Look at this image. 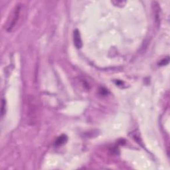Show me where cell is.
Instances as JSON below:
<instances>
[{
  "label": "cell",
  "mask_w": 170,
  "mask_h": 170,
  "mask_svg": "<svg viewBox=\"0 0 170 170\" xmlns=\"http://www.w3.org/2000/svg\"><path fill=\"white\" fill-rule=\"evenodd\" d=\"M38 114V106L33 96H29L27 100V116L29 122L33 125L36 122Z\"/></svg>",
  "instance_id": "cell-1"
},
{
  "label": "cell",
  "mask_w": 170,
  "mask_h": 170,
  "mask_svg": "<svg viewBox=\"0 0 170 170\" xmlns=\"http://www.w3.org/2000/svg\"><path fill=\"white\" fill-rule=\"evenodd\" d=\"M21 10V6L18 4L13 9L10 16L8 19V25H7V31L11 32L15 27L16 23L20 17V13Z\"/></svg>",
  "instance_id": "cell-2"
},
{
  "label": "cell",
  "mask_w": 170,
  "mask_h": 170,
  "mask_svg": "<svg viewBox=\"0 0 170 170\" xmlns=\"http://www.w3.org/2000/svg\"><path fill=\"white\" fill-rule=\"evenodd\" d=\"M73 37H74L73 39H74V43L75 47H76L77 49H81L82 45V42L81 38V34H80L79 30L76 29L74 31Z\"/></svg>",
  "instance_id": "cell-3"
},
{
  "label": "cell",
  "mask_w": 170,
  "mask_h": 170,
  "mask_svg": "<svg viewBox=\"0 0 170 170\" xmlns=\"http://www.w3.org/2000/svg\"><path fill=\"white\" fill-rule=\"evenodd\" d=\"M152 7L154 11L155 21L156 23H159L160 22V8L159 7V4L156 1H154L152 3Z\"/></svg>",
  "instance_id": "cell-4"
},
{
  "label": "cell",
  "mask_w": 170,
  "mask_h": 170,
  "mask_svg": "<svg viewBox=\"0 0 170 170\" xmlns=\"http://www.w3.org/2000/svg\"><path fill=\"white\" fill-rule=\"evenodd\" d=\"M67 137L65 135H62L56 139V140L55 141V145L58 146H62L63 144H65L67 142Z\"/></svg>",
  "instance_id": "cell-5"
},
{
  "label": "cell",
  "mask_w": 170,
  "mask_h": 170,
  "mask_svg": "<svg viewBox=\"0 0 170 170\" xmlns=\"http://www.w3.org/2000/svg\"><path fill=\"white\" fill-rule=\"evenodd\" d=\"M112 3L116 6H123L126 4V2L124 1H112Z\"/></svg>",
  "instance_id": "cell-6"
},
{
  "label": "cell",
  "mask_w": 170,
  "mask_h": 170,
  "mask_svg": "<svg viewBox=\"0 0 170 170\" xmlns=\"http://www.w3.org/2000/svg\"><path fill=\"white\" fill-rule=\"evenodd\" d=\"M168 63H169V57H167L166 59H164L160 63V65H165Z\"/></svg>",
  "instance_id": "cell-7"
},
{
  "label": "cell",
  "mask_w": 170,
  "mask_h": 170,
  "mask_svg": "<svg viewBox=\"0 0 170 170\" xmlns=\"http://www.w3.org/2000/svg\"><path fill=\"white\" fill-rule=\"evenodd\" d=\"M5 106H6V103H5V100H2V102H1V116H3V114H4V107H5Z\"/></svg>",
  "instance_id": "cell-8"
}]
</instances>
